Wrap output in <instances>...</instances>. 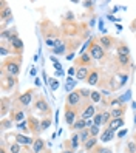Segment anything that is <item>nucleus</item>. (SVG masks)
<instances>
[{"label": "nucleus", "mask_w": 136, "mask_h": 153, "mask_svg": "<svg viewBox=\"0 0 136 153\" xmlns=\"http://www.w3.org/2000/svg\"><path fill=\"white\" fill-rule=\"evenodd\" d=\"M3 70L6 71L10 76H17L19 74V71H20V62L19 59H8L3 62Z\"/></svg>", "instance_id": "nucleus-1"}, {"label": "nucleus", "mask_w": 136, "mask_h": 153, "mask_svg": "<svg viewBox=\"0 0 136 153\" xmlns=\"http://www.w3.org/2000/svg\"><path fill=\"white\" fill-rule=\"evenodd\" d=\"M88 54L91 56V59L102 60V59H104V56H105V51H104V48H102L97 42H94V43L90 45V51H88Z\"/></svg>", "instance_id": "nucleus-2"}, {"label": "nucleus", "mask_w": 136, "mask_h": 153, "mask_svg": "<svg viewBox=\"0 0 136 153\" xmlns=\"http://www.w3.org/2000/svg\"><path fill=\"white\" fill-rule=\"evenodd\" d=\"M80 97H82V96H80L79 90H77V91L68 93V94H67V105H68V107H74V108H76V107L80 104Z\"/></svg>", "instance_id": "nucleus-3"}, {"label": "nucleus", "mask_w": 136, "mask_h": 153, "mask_svg": "<svg viewBox=\"0 0 136 153\" xmlns=\"http://www.w3.org/2000/svg\"><path fill=\"white\" fill-rule=\"evenodd\" d=\"M76 116H77V111L73 108V107H65V122L68 125H71L73 127L74 122H76Z\"/></svg>", "instance_id": "nucleus-4"}, {"label": "nucleus", "mask_w": 136, "mask_h": 153, "mask_svg": "<svg viewBox=\"0 0 136 153\" xmlns=\"http://www.w3.org/2000/svg\"><path fill=\"white\" fill-rule=\"evenodd\" d=\"M33 93H34V90H26L23 94H20V96H19V102H20V105L28 107V105L31 104V101H33Z\"/></svg>", "instance_id": "nucleus-5"}, {"label": "nucleus", "mask_w": 136, "mask_h": 153, "mask_svg": "<svg viewBox=\"0 0 136 153\" xmlns=\"http://www.w3.org/2000/svg\"><path fill=\"white\" fill-rule=\"evenodd\" d=\"M36 110L40 113H50V105L43 97H37L36 99Z\"/></svg>", "instance_id": "nucleus-6"}, {"label": "nucleus", "mask_w": 136, "mask_h": 153, "mask_svg": "<svg viewBox=\"0 0 136 153\" xmlns=\"http://www.w3.org/2000/svg\"><path fill=\"white\" fill-rule=\"evenodd\" d=\"M10 45H11V48H13V50L17 53V54H20L22 50H23V42H22L19 37H17L16 34L13 36V39L10 40Z\"/></svg>", "instance_id": "nucleus-7"}, {"label": "nucleus", "mask_w": 136, "mask_h": 153, "mask_svg": "<svg viewBox=\"0 0 136 153\" xmlns=\"http://www.w3.org/2000/svg\"><path fill=\"white\" fill-rule=\"evenodd\" d=\"M14 85H16V76H5L3 77V80H2V87H3V90L5 91H8V90H11V88H14Z\"/></svg>", "instance_id": "nucleus-8"}, {"label": "nucleus", "mask_w": 136, "mask_h": 153, "mask_svg": "<svg viewBox=\"0 0 136 153\" xmlns=\"http://www.w3.org/2000/svg\"><path fill=\"white\" fill-rule=\"evenodd\" d=\"M113 37H108V36H102V37H99V40H97V43L101 45L102 48H107V50H110L111 47H113Z\"/></svg>", "instance_id": "nucleus-9"}, {"label": "nucleus", "mask_w": 136, "mask_h": 153, "mask_svg": "<svg viewBox=\"0 0 136 153\" xmlns=\"http://www.w3.org/2000/svg\"><path fill=\"white\" fill-rule=\"evenodd\" d=\"M124 125V118H116V119H111L110 122H108V130H111V131H114V130H117V128H121Z\"/></svg>", "instance_id": "nucleus-10"}, {"label": "nucleus", "mask_w": 136, "mask_h": 153, "mask_svg": "<svg viewBox=\"0 0 136 153\" xmlns=\"http://www.w3.org/2000/svg\"><path fill=\"white\" fill-rule=\"evenodd\" d=\"M99 71L97 70H93V71H90V74H88V77H87V82L90 84V85H97V82H99Z\"/></svg>", "instance_id": "nucleus-11"}, {"label": "nucleus", "mask_w": 136, "mask_h": 153, "mask_svg": "<svg viewBox=\"0 0 136 153\" xmlns=\"http://www.w3.org/2000/svg\"><path fill=\"white\" fill-rule=\"evenodd\" d=\"M80 118L82 119H88V118H94V105H87V108L80 113Z\"/></svg>", "instance_id": "nucleus-12"}, {"label": "nucleus", "mask_w": 136, "mask_h": 153, "mask_svg": "<svg viewBox=\"0 0 136 153\" xmlns=\"http://www.w3.org/2000/svg\"><path fill=\"white\" fill-rule=\"evenodd\" d=\"M90 62H91V56L88 53H82V56L77 59V64H80V67H88Z\"/></svg>", "instance_id": "nucleus-13"}, {"label": "nucleus", "mask_w": 136, "mask_h": 153, "mask_svg": "<svg viewBox=\"0 0 136 153\" xmlns=\"http://www.w3.org/2000/svg\"><path fill=\"white\" fill-rule=\"evenodd\" d=\"M88 74H90V71H88L87 67H79V68H77V73H76V77H77L79 80H82V79L87 80Z\"/></svg>", "instance_id": "nucleus-14"}, {"label": "nucleus", "mask_w": 136, "mask_h": 153, "mask_svg": "<svg viewBox=\"0 0 136 153\" xmlns=\"http://www.w3.org/2000/svg\"><path fill=\"white\" fill-rule=\"evenodd\" d=\"M16 141L17 144H23V146H30V144H34V141L28 136H23V134H16Z\"/></svg>", "instance_id": "nucleus-15"}, {"label": "nucleus", "mask_w": 136, "mask_h": 153, "mask_svg": "<svg viewBox=\"0 0 136 153\" xmlns=\"http://www.w3.org/2000/svg\"><path fill=\"white\" fill-rule=\"evenodd\" d=\"M124 113H125V105L119 107V108H113V110L110 111V114H111V119H116V118H122V116H124Z\"/></svg>", "instance_id": "nucleus-16"}, {"label": "nucleus", "mask_w": 136, "mask_h": 153, "mask_svg": "<svg viewBox=\"0 0 136 153\" xmlns=\"http://www.w3.org/2000/svg\"><path fill=\"white\" fill-rule=\"evenodd\" d=\"M0 17L3 20H10L13 17V13H11V8L10 6H2V11H0Z\"/></svg>", "instance_id": "nucleus-17"}, {"label": "nucleus", "mask_w": 136, "mask_h": 153, "mask_svg": "<svg viewBox=\"0 0 136 153\" xmlns=\"http://www.w3.org/2000/svg\"><path fill=\"white\" fill-rule=\"evenodd\" d=\"M43 147H45V142H43V139H40V138H37V139L34 141V144H33V150H34V153L42 152Z\"/></svg>", "instance_id": "nucleus-18"}, {"label": "nucleus", "mask_w": 136, "mask_h": 153, "mask_svg": "<svg viewBox=\"0 0 136 153\" xmlns=\"http://www.w3.org/2000/svg\"><path fill=\"white\" fill-rule=\"evenodd\" d=\"M117 54L119 56H129L130 54V48L127 47L125 43H121L119 47H117Z\"/></svg>", "instance_id": "nucleus-19"}, {"label": "nucleus", "mask_w": 136, "mask_h": 153, "mask_svg": "<svg viewBox=\"0 0 136 153\" xmlns=\"http://www.w3.org/2000/svg\"><path fill=\"white\" fill-rule=\"evenodd\" d=\"M113 136H114V131H111V130H105L104 133H102V136H101V139H102V142H108V141H111L113 139Z\"/></svg>", "instance_id": "nucleus-20"}, {"label": "nucleus", "mask_w": 136, "mask_h": 153, "mask_svg": "<svg viewBox=\"0 0 136 153\" xmlns=\"http://www.w3.org/2000/svg\"><path fill=\"white\" fill-rule=\"evenodd\" d=\"M85 127H87V121L85 119H79V121L74 122V125L71 128H73V130H84Z\"/></svg>", "instance_id": "nucleus-21"}, {"label": "nucleus", "mask_w": 136, "mask_h": 153, "mask_svg": "<svg viewBox=\"0 0 136 153\" xmlns=\"http://www.w3.org/2000/svg\"><path fill=\"white\" fill-rule=\"evenodd\" d=\"M90 136H91V134H90V130H87V128H84V130H80V134H79V138H80V141H82L84 144L90 139Z\"/></svg>", "instance_id": "nucleus-22"}, {"label": "nucleus", "mask_w": 136, "mask_h": 153, "mask_svg": "<svg viewBox=\"0 0 136 153\" xmlns=\"http://www.w3.org/2000/svg\"><path fill=\"white\" fill-rule=\"evenodd\" d=\"M96 142H97V139H96V138H90V139H88V141L84 144L85 150H88V152H90V150H91V149L96 146Z\"/></svg>", "instance_id": "nucleus-23"}, {"label": "nucleus", "mask_w": 136, "mask_h": 153, "mask_svg": "<svg viewBox=\"0 0 136 153\" xmlns=\"http://www.w3.org/2000/svg\"><path fill=\"white\" fill-rule=\"evenodd\" d=\"M74 85H76V80H73V77H68L67 79V84H65V90L68 93H71V90L74 88Z\"/></svg>", "instance_id": "nucleus-24"}, {"label": "nucleus", "mask_w": 136, "mask_h": 153, "mask_svg": "<svg viewBox=\"0 0 136 153\" xmlns=\"http://www.w3.org/2000/svg\"><path fill=\"white\" fill-rule=\"evenodd\" d=\"M90 99H91V102H101V99H102V94L99 93V91H91V94H90Z\"/></svg>", "instance_id": "nucleus-25"}, {"label": "nucleus", "mask_w": 136, "mask_h": 153, "mask_svg": "<svg viewBox=\"0 0 136 153\" xmlns=\"http://www.w3.org/2000/svg\"><path fill=\"white\" fill-rule=\"evenodd\" d=\"M51 125V119H50V116L48 118H45L42 122H40V131H43V130H47L48 127Z\"/></svg>", "instance_id": "nucleus-26"}, {"label": "nucleus", "mask_w": 136, "mask_h": 153, "mask_svg": "<svg viewBox=\"0 0 136 153\" xmlns=\"http://www.w3.org/2000/svg\"><path fill=\"white\" fill-rule=\"evenodd\" d=\"M127 152L129 153H136V142L133 139L127 142Z\"/></svg>", "instance_id": "nucleus-27"}, {"label": "nucleus", "mask_w": 136, "mask_h": 153, "mask_svg": "<svg viewBox=\"0 0 136 153\" xmlns=\"http://www.w3.org/2000/svg\"><path fill=\"white\" fill-rule=\"evenodd\" d=\"M117 62H119L121 65H127L130 62V57L129 56H119V54H117Z\"/></svg>", "instance_id": "nucleus-28"}, {"label": "nucleus", "mask_w": 136, "mask_h": 153, "mask_svg": "<svg viewBox=\"0 0 136 153\" xmlns=\"http://www.w3.org/2000/svg\"><path fill=\"white\" fill-rule=\"evenodd\" d=\"M54 53H56V54H63V53H65V43L54 47Z\"/></svg>", "instance_id": "nucleus-29"}, {"label": "nucleus", "mask_w": 136, "mask_h": 153, "mask_svg": "<svg viewBox=\"0 0 136 153\" xmlns=\"http://www.w3.org/2000/svg\"><path fill=\"white\" fill-rule=\"evenodd\" d=\"M13 118H14V121H22V119H25V114H23V111H14Z\"/></svg>", "instance_id": "nucleus-30"}, {"label": "nucleus", "mask_w": 136, "mask_h": 153, "mask_svg": "<svg viewBox=\"0 0 136 153\" xmlns=\"http://www.w3.org/2000/svg\"><path fill=\"white\" fill-rule=\"evenodd\" d=\"M99 133V125H93L91 128H90V134H91V138H96Z\"/></svg>", "instance_id": "nucleus-31"}, {"label": "nucleus", "mask_w": 136, "mask_h": 153, "mask_svg": "<svg viewBox=\"0 0 136 153\" xmlns=\"http://www.w3.org/2000/svg\"><path fill=\"white\" fill-rule=\"evenodd\" d=\"M79 136H77V134H73V136H71V147H73V149H76L77 146H79Z\"/></svg>", "instance_id": "nucleus-32"}, {"label": "nucleus", "mask_w": 136, "mask_h": 153, "mask_svg": "<svg viewBox=\"0 0 136 153\" xmlns=\"http://www.w3.org/2000/svg\"><path fill=\"white\" fill-rule=\"evenodd\" d=\"M50 84H51V90H53V91H56V90L59 88V80L57 79H51Z\"/></svg>", "instance_id": "nucleus-33"}, {"label": "nucleus", "mask_w": 136, "mask_h": 153, "mask_svg": "<svg viewBox=\"0 0 136 153\" xmlns=\"http://www.w3.org/2000/svg\"><path fill=\"white\" fill-rule=\"evenodd\" d=\"M93 124L94 125H101L102 124V114H96L93 118Z\"/></svg>", "instance_id": "nucleus-34"}, {"label": "nucleus", "mask_w": 136, "mask_h": 153, "mask_svg": "<svg viewBox=\"0 0 136 153\" xmlns=\"http://www.w3.org/2000/svg\"><path fill=\"white\" fill-rule=\"evenodd\" d=\"M110 118H111V114L108 111L102 113V124H108V119H110Z\"/></svg>", "instance_id": "nucleus-35"}, {"label": "nucleus", "mask_w": 136, "mask_h": 153, "mask_svg": "<svg viewBox=\"0 0 136 153\" xmlns=\"http://www.w3.org/2000/svg\"><path fill=\"white\" fill-rule=\"evenodd\" d=\"M79 93H80V96H84V97H90V94H91V91H90V90H85V88L79 90Z\"/></svg>", "instance_id": "nucleus-36"}, {"label": "nucleus", "mask_w": 136, "mask_h": 153, "mask_svg": "<svg viewBox=\"0 0 136 153\" xmlns=\"http://www.w3.org/2000/svg\"><path fill=\"white\" fill-rule=\"evenodd\" d=\"M110 105H113V107H117V108H119V107H122L124 104L119 101V99H113V101L110 102Z\"/></svg>", "instance_id": "nucleus-37"}, {"label": "nucleus", "mask_w": 136, "mask_h": 153, "mask_svg": "<svg viewBox=\"0 0 136 153\" xmlns=\"http://www.w3.org/2000/svg\"><path fill=\"white\" fill-rule=\"evenodd\" d=\"M11 153H19L20 152V147H19V144H13V146L10 147Z\"/></svg>", "instance_id": "nucleus-38"}, {"label": "nucleus", "mask_w": 136, "mask_h": 153, "mask_svg": "<svg viewBox=\"0 0 136 153\" xmlns=\"http://www.w3.org/2000/svg\"><path fill=\"white\" fill-rule=\"evenodd\" d=\"M97 153H113L110 149H107V147H99L97 149Z\"/></svg>", "instance_id": "nucleus-39"}, {"label": "nucleus", "mask_w": 136, "mask_h": 153, "mask_svg": "<svg viewBox=\"0 0 136 153\" xmlns=\"http://www.w3.org/2000/svg\"><path fill=\"white\" fill-rule=\"evenodd\" d=\"M19 128L23 130V131H28V124H26V122H20L19 124Z\"/></svg>", "instance_id": "nucleus-40"}, {"label": "nucleus", "mask_w": 136, "mask_h": 153, "mask_svg": "<svg viewBox=\"0 0 136 153\" xmlns=\"http://www.w3.org/2000/svg\"><path fill=\"white\" fill-rule=\"evenodd\" d=\"M82 5H84V6L87 8V10H91V8H93V5H94V3H93V2H84Z\"/></svg>", "instance_id": "nucleus-41"}, {"label": "nucleus", "mask_w": 136, "mask_h": 153, "mask_svg": "<svg viewBox=\"0 0 136 153\" xmlns=\"http://www.w3.org/2000/svg\"><path fill=\"white\" fill-rule=\"evenodd\" d=\"M65 17H67V20H73V19H74V14H73V13H71V11H68Z\"/></svg>", "instance_id": "nucleus-42"}, {"label": "nucleus", "mask_w": 136, "mask_h": 153, "mask_svg": "<svg viewBox=\"0 0 136 153\" xmlns=\"http://www.w3.org/2000/svg\"><path fill=\"white\" fill-rule=\"evenodd\" d=\"M125 134H127V130L124 128V130H121L119 133H117V138H124V136H125Z\"/></svg>", "instance_id": "nucleus-43"}, {"label": "nucleus", "mask_w": 136, "mask_h": 153, "mask_svg": "<svg viewBox=\"0 0 136 153\" xmlns=\"http://www.w3.org/2000/svg\"><path fill=\"white\" fill-rule=\"evenodd\" d=\"M0 53H2V56H6V54H8V50H6L5 45H2V50H0Z\"/></svg>", "instance_id": "nucleus-44"}, {"label": "nucleus", "mask_w": 136, "mask_h": 153, "mask_svg": "<svg viewBox=\"0 0 136 153\" xmlns=\"http://www.w3.org/2000/svg\"><path fill=\"white\" fill-rule=\"evenodd\" d=\"M76 73H77L76 68H70V70H68V74H70V76H74Z\"/></svg>", "instance_id": "nucleus-45"}, {"label": "nucleus", "mask_w": 136, "mask_h": 153, "mask_svg": "<svg viewBox=\"0 0 136 153\" xmlns=\"http://www.w3.org/2000/svg\"><path fill=\"white\" fill-rule=\"evenodd\" d=\"M5 104H6V99H3V105H2V116L6 113V105H5Z\"/></svg>", "instance_id": "nucleus-46"}, {"label": "nucleus", "mask_w": 136, "mask_h": 153, "mask_svg": "<svg viewBox=\"0 0 136 153\" xmlns=\"http://www.w3.org/2000/svg\"><path fill=\"white\" fill-rule=\"evenodd\" d=\"M54 68H56V71H60V73H62V67H60L59 62H56V64H54Z\"/></svg>", "instance_id": "nucleus-47"}, {"label": "nucleus", "mask_w": 136, "mask_h": 153, "mask_svg": "<svg viewBox=\"0 0 136 153\" xmlns=\"http://www.w3.org/2000/svg\"><path fill=\"white\" fill-rule=\"evenodd\" d=\"M73 57H74V53H71V54H68V56H67V59H68V60H71Z\"/></svg>", "instance_id": "nucleus-48"}, {"label": "nucleus", "mask_w": 136, "mask_h": 153, "mask_svg": "<svg viewBox=\"0 0 136 153\" xmlns=\"http://www.w3.org/2000/svg\"><path fill=\"white\" fill-rule=\"evenodd\" d=\"M132 28H133V30H135V31H136V20H135V22H133V23H132Z\"/></svg>", "instance_id": "nucleus-49"}, {"label": "nucleus", "mask_w": 136, "mask_h": 153, "mask_svg": "<svg viewBox=\"0 0 136 153\" xmlns=\"http://www.w3.org/2000/svg\"><path fill=\"white\" fill-rule=\"evenodd\" d=\"M63 153H73V152H70V150H65V152H63Z\"/></svg>", "instance_id": "nucleus-50"}, {"label": "nucleus", "mask_w": 136, "mask_h": 153, "mask_svg": "<svg viewBox=\"0 0 136 153\" xmlns=\"http://www.w3.org/2000/svg\"><path fill=\"white\" fill-rule=\"evenodd\" d=\"M135 124H136V116H135Z\"/></svg>", "instance_id": "nucleus-51"}]
</instances>
